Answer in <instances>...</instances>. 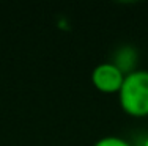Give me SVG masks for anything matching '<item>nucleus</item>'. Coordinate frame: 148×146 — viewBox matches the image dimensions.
I'll list each match as a JSON object with an SVG mask.
<instances>
[{
	"instance_id": "nucleus-5",
	"label": "nucleus",
	"mask_w": 148,
	"mask_h": 146,
	"mask_svg": "<svg viewBox=\"0 0 148 146\" xmlns=\"http://www.w3.org/2000/svg\"><path fill=\"white\" fill-rule=\"evenodd\" d=\"M142 146H148V135L145 137V140H143V143H142Z\"/></svg>"
},
{
	"instance_id": "nucleus-1",
	"label": "nucleus",
	"mask_w": 148,
	"mask_h": 146,
	"mask_svg": "<svg viewBox=\"0 0 148 146\" xmlns=\"http://www.w3.org/2000/svg\"><path fill=\"white\" fill-rule=\"evenodd\" d=\"M118 102L123 112L134 118L148 116V71L136 69L125 75L118 91Z\"/></svg>"
},
{
	"instance_id": "nucleus-2",
	"label": "nucleus",
	"mask_w": 148,
	"mask_h": 146,
	"mask_svg": "<svg viewBox=\"0 0 148 146\" xmlns=\"http://www.w3.org/2000/svg\"><path fill=\"white\" fill-rule=\"evenodd\" d=\"M125 75L126 74L117 65H114L112 61H106V63L95 66V69L91 71V83L101 93H106V94L117 93L118 94L123 80H125Z\"/></svg>"
},
{
	"instance_id": "nucleus-3",
	"label": "nucleus",
	"mask_w": 148,
	"mask_h": 146,
	"mask_svg": "<svg viewBox=\"0 0 148 146\" xmlns=\"http://www.w3.org/2000/svg\"><path fill=\"white\" fill-rule=\"evenodd\" d=\"M137 58H139V54H137V50L131 46H123L120 47L117 50V54H115V58L112 63L117 65L120 69H121L125 74H129V72L136 71V61Z\"/></svg>"
},
{
	"instance_id": "nucleus-4",
	"label": "nucleus",
	"mask_w": 148,
	"mask_h": 146,
	"mask_svg": "<svg viewBox=\"0 0 148 146\" xmlns=\"http://www.w3.org/2000/svg\"><path fill=\"white\" fill-rule=\"evenodd\" d=\"M93 146H131V143L117 135H107V137L99 138Z\"/></svg>"
}]
</instances>
